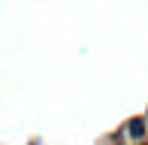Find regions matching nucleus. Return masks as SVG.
Segmentation results:
<instances>
[{
	"mask_svg": "<svg viewBox=\"0 0 148 145\" xmlns=\"http://www.w3.org/2000/svg\"><path fill=\"white\" fill-rule=\"evenodd\" d=\"M130 136H133V139H142V136H145V121H142V118H133V121H130Z\"/></svg>",
	"mask_w": 148,
	"mask_h": 145,
	"instance_id": "1",
	"label": "nucleus"
}]
</instances>
